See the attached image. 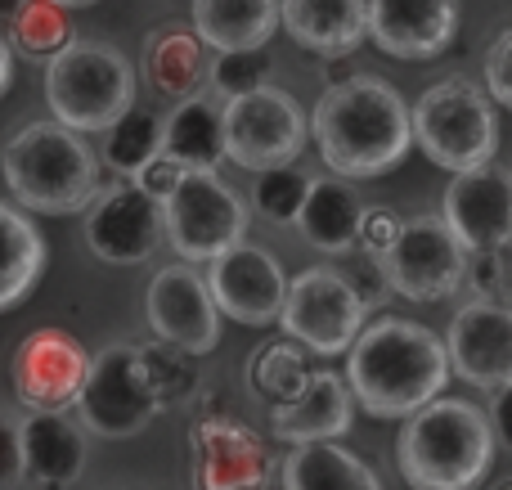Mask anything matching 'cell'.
<instances>
[{
	"mask_svg": "<svg viewBox=\"0 0 512 490\" xmlns=\"http://www.w3.org/2000/svg\"><path fill=\"white\" fill-rule=\"evenodd\" d=\"M346 351H351L346 356L351 396L373 419H405L432 396H441L450 383L445 342L414 320L382 315V320L364 324Z\"/></svg>",
	"mask_w": 512,
	"mask_h": 490,
	"instance_id": "1",
	"label": "cell"
},
{
	"mask_svg": "<svg viewBox=\"0 0 512 490\" xmlns=\"http://www.w3.org/2000/svg\"><path fill=\"white\" fill-rule=\"evenodd\" d=\"M319 158L346 180L391 171L414 144L409 104L382 77H346L328 86L310 117Z\"/></svg>",
	"mask_w": 512,
	"mask_h": 490,
	"instance_id": "2",
	"label": "cell"
},
{
	"mask_svg": "<svg viewBox=\"0 0 512 490\" xmlns=\"http://www.w3.org/2000/svg\"><path fill=\"white\" fill-rule=\"evenodd\" d=\"M495 455V432L490 419L472 401L459 396H432L405 414V428L396 441L400 473L409 486L423 490H463L477 486Z\"/></svg>",
	"mask_w": 512,
	"mask_h": 490,
	"instance_id": "3",
	"label": "cell"
},
{
	"mask_svg": "<svg viewBox=\"0 0 512 490\" xmlns=\"http://www.w3.org/2000/svg\"><path fill=\"white\" fill-rule=\"evenodd\" d=\"M0 171L18 207L41 216L86 212V203L99 194V158L81 131L63 122H27L14 131L0 153Z\"/></svg>",
	"mask_w": 512,
	"mask_h": 490,
	"instance_id": "4",
	"label": "cell"
},
{
	"mask_svg": "<svg viewBox=\"0 0 512 490\" xmlns=\"http://www.w3.org/2000/svg\"><path fill=\"white\" fill-rule=\"evenodd\" d=\"M45 68V104L72 131H104L135 104V68L104 41H68Z\"/></svg>",
	"mask_w": 512,
	"mask_h": 490,
	"instance_id": "5",
	"label": "cell"
},
{
	"mask_svg": "<svg viewBox=\"0 0 512 490\" xmlns=\"http://www.w3.org/2000/svg\"><path fill=\"white\" fill-rule=\"evenodd\" d=\"M414 144L445 171L486 167L499 149V122L490 108V90L468 77H445L418 95L409 108Z\"/></svg>",
	"mask_w": 512,
	"mask_h": 490,
	"instance_id": "6",
	"label": "cell"
},
{
	"mask_svg": "<svg viewBox=\"0 0 512 490\" xmlns=\"http://www.w3.org/2000/svg\"><path fill=\"white\" fill-rule=\"evenodd\" d=\"M162 234L180 261L198 266L248 234V207L216 176V167H185L176 189L162 198Z\"/></svg>",
	"mask_w": 512,
	"mask_h": 490,
	"instance_id": "7",
	"label": "cell"
},
{
	"mask_svg": "<svg viewBox=\"0 0 512 490\" xmlns=\"http://www.w3.org/2000/svg\"><path fill=\"white\" fill-rule=\"evenodd\" d=\"M162 414V401L153 392L149 374H144L140 347L131 342H113L99 356H90L86 378L77 392V419L86 432L108 441H122L144 432Z\"/></svg>",
	"mask_w": 512,
	"mask_h": 490,
	"instance_id": "8",
	"label": "cell"
},
{
	"mask_svg": "<svg viewBox=\"0 0 512 490\" xmlns=\"http://www.w3.org/2000/svg\"><path fill=\"white\" fill-rule=\"evenodd\" d=\"M373 261H378L382 279L396 297L445 302L450 293L463 288L468 248L445 225V216H409V221H400V234L391 239V248H382Z\"/></svg>",
	"mask_w": 512,
	"mask_h": 490,
	"instance_id": "9",
	"label": "cell"
},
{
	"mask_svg": "<svg viewBox=\"0 0 512 490\" xmlns=\"http://www.w3.org/2000/svg\"><path fill=\"white\" fill-rule=\"evenodd\" d=\"M279 324L310 356H342L364 329V297L333 266H310L288 279Z\"/></svg>",
	"mask_w": 512,
	"mask_h": 490,
	"instance_id": "10",
	"label": "cell"
},
{
	"mask_svg": "<svg viewBox=\"0 0 512 490\" xmlns=\"http://www.w3.org/2000/svg\"><path fill=\"white\" fill-rule=\"evenodd\" d=\"M301 104L279 86H256L239 99H225V158L243 171L288 167L306 144Z\"/></svg>",
	"mask_w": 512,
	"mask_h": 490,
	"instance_id": "11",
	"label": "cell"
},
{
	"mask_svg": "<svg viewBox=\"0 0 512 490\" xmlns=\"http://www.w3.org/2000/svg\"><path fill=\"white\" fill-rule=\"evenodd\" d=\"M162 239V203L131 176L99 189L86 203V243L108 266H140Z\"/></svg>",
	"mask_w": 512,
	"mask_h": 490,
	"instance_id": "12",
	"label": "cell"
},
{
	"mask_svg": "<svg viewBox=\"0 0 512 490\" xmlns=\"http://www.w3.org/2000/svg\"><path fill=\"white\" fill-rule=\"evenodd\" d=\"M144 315L158 338L176 342L194 356H207L221 342V306H216L207 279L194 270V261H176L153 275L149 293H144Z\"/></svg>",
	"mask_w": 512,
	"mask_h": 490,
	"instance_id": "13",
	"label": "cell"
},
{
	"mask_svg": "<svg viewBox=\"0 0 512 490\" xmlns=\"http://www.w3.org/2000/svg\"><path fill=\"white\" fill-rule=\"evenodd\" d=\"M207 266H212L207 270V288H212L221 315H230V320H239V324H252V329L279 320L283 293H288V275H283V266L265 248L239 239L225 252H216Z\"/></svg>",
	"mask_w": 512,
	"mask_h": 490,
	"instance_id": "14",
	"label": "cell"
},
{
	"mask_svg": "<svg viewBox=\"0 0 512 490\" xmlns=\"http://www.w3.org/2000/svg\"><path fill=\"white\" fill-rule=\"evenodd\" d=\"M86 347L63 329H36L18 342L9 378L27 410H68L77 405L81 378H86Z\"/></svg>",
	"mask_w": 512,
	"mask_h": 490,
	"instance_id": "15",
	"label": "cell"
},
{
	"mask_svg": "<svg viewBox=\"0 0 512 490\" xmlns=\"http://www.w3.org/2000/svg\"><path fill=\"white\" fill-rule=\"evenodd\" d=\"M450 374L463 383L481 387V392H499L512 383V311L499 306L495 297H477V302L459 306L450 320Z\"/></svg>",
	"mask_w": 512,
	"mask_h": 490,
	"instance_id": "16",
	"label": "cell"
},
{
	"mask_svg": "<svg viewBox=\"0 0 512 490\" xmlns=\"http://www.w3.org/2000/svg\"><path fill=\"white\" fill-rule=\"evenodd\" d=\"M441 216L468 252L508 248L512 243V171L490 167V162L472 171H454L450 189H445Z\"/></svg>",
	"mask_w": 512,
	"mask_h": 490,
	"instance_id": "17",
	"label": "cell"
},
{
	"mask_svg": "<svg viewBox=\"0 0 512 490\" xmlns=\"http://www.w3.org/2000/svg\"><path fill=\"white\" fill-rule=\"evenodd\" d=\"M189 450H194V482L207 490H248L270 482V455L261 437L239 419L207 414L189 432Z\"/></svg>",
	"mask_w": 512,
	"mask_h": 490,
	"instance_id": "18",
	"label": "cell"
},
{
	"mask_svg": "<svg viewBox=\"0 0 512 490\" xmlns=\"http://www.w3.org/2000/svg\"><path fill=\"white\" fill-rule=\"evenodd\" d=\"M459 0H369V36L391 59H432L454 41Z\"/></svg>",
	"mask_w": 512,
	"mask_h": 490,
	"instance_id": "19",
	"label": "cell"
},
{
	"mask_svg": "<svg viewBox=\"0 0 512 490\" xmlns=\"http://www.w3.org/2000/svg\"><path fill=\"white\" fill-rule=\"evenodd\" d=\"M351 383L333 374V369H315L310 383L301 387L292 401L270 405V432L279 441H324V437H346L355 414Z\"/></svg>",
	"mask_w": 512,
	"mask_h": 490,
	"instance_id": "20",
	"label": "cell"
},
{
	"mask_svg": "<svg viewBox=\"0 0 512 490\" xmlns=\"http://www.w3.org/2000/svg\"><path fill=\"white\" fill-rule=\"evenodd\" d=\"M23 441V477L41 486H72L86 473V428L72 423L68 410H27L18 419Z\"/></svg>",
	"mask_w": 512,
	"mask_h": 490,
	"instance_id": "21",
	"label": "cell"
},
{
	"mask_svg": "<svg viewBox=\"0 0 512 490\" xmlns=\"http://www.w3.org/2000/svg\"><path fill=\"white\" fill-rule=\"evenodd\" d=\"M360 216H364V203L360 194L351 189L346 176H315L306 185V198L297 207V230L301 239L310 243L315 252H351L355 248V234H360Z\"/></svg>",
	"mask_w": 512,
	"mask_h": 490,
	"instance_id": "22",
	"label": "cell"
},
{
	"mask_svg": "<svg viewBox=\"0 0 512 490\" xmlns=\"http://www.w3.org/2000/svg\"><path fill=\"white\" fill-rule=\"evenodd\" d=\"M279 23L315 54H351L369 36V0H279Z\"/></svg>",
	"mask_w": 512,
	"mask_h": 490,
	"instance_id": "23",
	"label": "cell"
},
{
	"mask_svg": "<svg viewBox=\"0 0 512 490\" xmlns=\"http://www.w3.org/2000/svg\"><path fill=\"white\" fill-rule=\"evenodd\" d=\"M162 153L180 167H221L225 162V99L194 90L176 99L171 117L162 122Z\"/></svg>",
	"mask_w": 512,
	"mask_h": 490,
	"instance_id": "24",
	"label": "cell"
},
{
	"mask_svg": "<svg viewBox=\"0 0 512 490\" xmlns=\"http://www.w3.org/2000/svg\"><path fill=\"white\" fill-rule=\"evenodd\" d=\"M144 77L167 99H185V95H194V90H203V81H207L203 36L185 23L153 27V36L144 41Z\"/></svg>",
	"mask_w": 512,
	"mask_h": 490,
	"instance_id": "25",
	"label": "cell"
},
{
	"mask_svg": "<svg viewBox=\"0 0 512 490\" xmlns=\"http://www.w3.org/2000/svg\"><path fill=\"white\" fill-rule=\"evenodd\" d=\"M283 486L288 490H378L382 477L360 455L337 446V437L297 441L283 459Z\"/></svg>",
	"mask_w": 512,
	"mask_h": 490,
	"instance_id": "26",
	"label": "cell"
},
{
	"mask_svg": "<svg viewBox=\"0 0 512 490\" xmlns=\"http://www.w3.org/2000/svg\"><path fill=\"white\" fill-rule=\"evenodd\" d=\"M279 27V0H194V32L207 50H252Z\"/></svg>",
	"mask_w": 512,
	"mask_h": 490,
	"instance_id": "27",
	"label": "cell"
},
{
	"mask_svg": "<svg viewBox=\"0 0 512 490\" xmlns=\"http://www.w3.org/2000/svg\"><path fill=\"white\" fill-rule=\"evenodd\" d=\"M45 270V239L18 207L0 203V311L23 302Z\"/></svg>",
	"mask_w": 512,
	"mask_h": 490,
	"instance_id": "28",
	"label": "cell"
},
{
	"mask_svg": "<svg viewBox=\"0 0 512 490\" xmlns=\"http://www.w3.org/2000/svg\"><path fill=\"white\" fill-rule=\"evenodd\" d=\"M153 153H162V117L153 108L131 104L117 122L104 126V162L117 176H135Z\"/></svg>",
	"mask_w": 512,
	"mask_h": 490,
	"instance_id": "29",
	"label": "cell"
},
{
	"mask_svg": "<svg viewBox=\"0 0 512 490\" xmlns=\"http://www.w3.org/2000/svg\"><path fill=\"white\" fill-rule=\"evenodd\" d=\"M5 36L9 50L27 54V59H50L54 50H63L72 41V23L63 14V5H54V0H23Z\"/></svg>",
	"mask_w": 512,
	"mask_h": 490,
	"instance_id": "30",
	"label": "cell"
},
{
	"mask_svg": "<svg viewBox=\"0 0 512 490\" xmlns=\"http://www.w3.org/2000/svg\"><path fill=\"white\" fill-rule=\"evenodd\" d=\"M310 360H306V347H292V342H270V347L252 351V365H248V378L261 396L270 401H292L301 387L310 383Z\"/></svg>",
	"mask_w": 512,
	"mask_h": 490,
	"instance_id": "31",
	"label": "cell"
},
{
	"mask_svg": "<svg viewBox=\"0 0 512 490\" xmlns=\"http://www.w3.org/2000/svg\"><path fill=\"white\" fill-rule=\"evenodd\" d=\"M140 360H144V374H149V383H153V392H158L162 410H167V405L189 401V396L198 392V360H194V351H185V347H176V342L158 338V342H149V347H140Z\"/></svg>",
	"mask_w": 512,
	"mask_h": 490,
	"instance_id": "32",
	"label": "cell"
},
{
	"mask_svg": "<svg viewBox=\"0 0 512 490\" xmlns=\"http://www.w3.org/2000/svg\"><path fill=\"white\" fill-rule=\"evenodd\" d=\"M207 81H212L216 99H239L270 81V54H265V45H252V50H216V59L207 63Z\"/></svg>",
	"mask_w": 512,
	"mask_h": 490,
	"instance_id": "33",
	"label": "cell"
},
{
	"mask_svg": "<svg viewBox=\"0 0 512 490\" xmlns=\"http://www.w3.org/2000/svg\"><path fill=\"white\" fill-rule=\"evenodd\" d=\"M306 185H310V176H306V171H297L292 162H288V167H265V171H256L252 207L265 216V221L292 225V221H297L301 198H306Z\"/></svg>",
	"mask_w": 512,
	"mask_h": 490,
	"instance_id": "34",
	"label": "cell"
},
{
	"mask_svg": "<svg viewBox=\"0 0 512 490\" xmlns=\"http://www.w3.org/2000/svg\"><path fill=\"white\" fill-rule=\"evenodd\" d=\"M463 284L477 288V297H495V293H504L508 270H504V257H499V248L468 252V266H463Z\"/></svg>",
	"mask_w": 512,
	"mask_h": 490,
	"instance_id": "35",
	"label": "cell"
},
{
	"mask_svg": "<svg viewBox=\"0 0 512 490\" xmlns=\"http://www.w3.org/2000/svg\"><path fill=\"white\" fill-rule=\"evenodd\" d=\"M400 234V216L391 207H364L360 216V234H355V248H364L369 257H378L382 248H391V239Z\"/></svg>",
	"mask_w": 512,
	"mask_h": 490,
	"instance_id": "36",
	"label": "cell"
},
{
	"mask_svg": "<svg viewBox=\"0 0 512 490\" xmlns=\"http://www.w3.org/2000/svg\"><path fill=\"white\" fill-rule=\"evenodd\" d=\"M486 90L495 104L512 108V32H504L486 54Z\"/></svg>",
	"mask_w": 512,
	"mask_h": 490,
	"instance_id": "37",
	"label": "cell"
},
{
	"mask_svg": "<svg viewBox=\"0 0 512 490\" xmlns=\"http://www.w3.org/2000/svg\"><path fill=\"white\" fill-rule=\"evenodd\" d=\"M180 176H185V167H180V162L171 158V153H153V158L144 162V167L135 171L131 180L144 189V194H153V198L162 203V198H167L171 189H176V180H180Z\"/></svg>",
	"mask_w": 512,
	"mask_h": 490,
	"instance_id": "38",
	"label": "cell"
},
{
	"mask_svg": "<svg viewBox=\"0 0 512 490\" xmlns=\"http://www.w3.org/2000/svg\"><path fill=\"white\" fill-rule=\"evenodd\" d=\"M23 482V441H18V419L0 405V486Z\"/></svg>",
	"mask_w": 512,
	"mask_h": 490,
	"instance_id": "39",
	"label": "cell"
},
{
	"mask_svg": "<svg viewBox=\"0 0 512 490\" xmlns=\"http://www.w3.org/2000/svg\"><path fill=\"white\" fill-rule=\"evenodd\" d=\"M490 432H495L499 446L512 450V383L495 392V405H490Z\"/></svg>",
	"mask_w": 512,
	"mask_h": 490,
	"instance_id": "40",
	"label": "cell"
},
{
	"mask_svg": "<svg viewBox=\"0 0 512 490\" xmlns=\"http://www.w3.org/2000/svg\"><path fill=\"white\" fill-rule=\"evenodd\" d=\"M9 77H14V54H9V41H5V32H0V95L9 90Z\"/></svg>",
	"mask_w": 512,
	"mask_h": 490,
	"instance_id": "41",
	"label": "cell"
},
{
	"mask_svg": "<svg viewBox=\"0 0 512 490\" xmlns=\"http://www.w3.org/2000/svg\"><path fill=\"white\" fill-rule=\"evenodd\" d=\"M18 5H23V0H0V32H9V23H14Z\"/></svg>",
	"mask_w": 512,
	"mask_h": 490,
	"instance_id": "42",
	"label": "cell"
},
{
	"mask_svg": "<svg viewBox=\"0 0 512 490\" xmlns=\"http://www.w3.org/2000/svg\"><path fill=\"white\" fill-rule=\"evenodd\" d=\"M54 5H63V9H81V5H95V0H54Z\"/></svg>",
	"mask_w": 512,
	"mask_h": 490,
	"instance_id": "43",
	"label": "cell"
}]
</instances>
